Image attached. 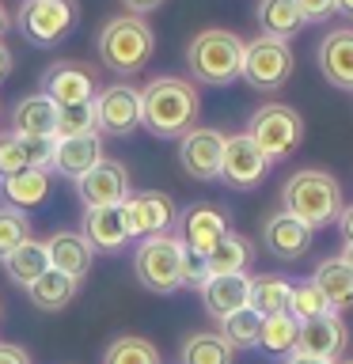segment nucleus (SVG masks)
Wrapping results in <instances>:
<instances>
[{"label":"nucleus","mask_w":353,"mask_h":364,"mask_svg":"<svg viewBox=\"0 0 353 364\" xmlns=\"http://www.w3.org/2000/svg\"><path fill=\"white\" fill-rule=\"evenodd\" d=\"M205 281H209V266H205V258L182 247V289H201Z\"/></svg>","instance_id":"nucleus-40"},{"label":"nucleus","mask_w":353,"mask_h":364,"mask_svg":"<svg viewBox=\"0 0 353 364\" xmlns=\"http://www.w3.org/2000/svg\"><path fill=\"white\" fill-rule=\"evenodd\" d=\"M76 193L88 209H95V205H122L130 198V171L118 159H99L84 178H76Z\"/></svg>","instance_id":"nucleus-17"},{"label":"nucleus","mask_w":353,"mask_h":364,"mask_svg":"<svg viewBox=\"0 0 353 364\" xmlns=\"http://www.w3.org/2000/svg\"><path fill=\"white\" fill-rule=\"evenodd\" d=\"M95 76L80 61H53L42 73V95H50L57 107H76V102L95 99Z\"/></svg>","instance_id":"nucleus-15"},{"label":"nucleus","mask_w":353,"mask_h":364,"mask_svg":"<svg viewBox=\"0 0 353 364\" xmlns=\"http://www.w3.org/2000/svg\"><path fill=\"white\" fill-rule=\"evenodd\" d=\"M315 65L327 84L338 91H353V27H334L315 46Z\"/></svg>","instance_id":"nucleus-19"},{"label":"nucleus","mask_w":353,"mask_h":364,"mask_svg":"<svg viewBox=\"0 0 353 364\" xmlns=\"http://www.w3.org/2000/svg\"><path fill=\"white\" fill-rule=\"evenodd\" d=\"M50 186H53V171L23 167L19 175H8L0 182V198H4V205H11V209L31 213V209H38V205H46Z\"/></svg>","instance_id":"nucleus-23"},{"label":"nucleus","mask_w":353,"mask_h":364,"mask_svg":"<svg viewBox=\"0 0 353 364\" xmlns=\"http://www.w3.org/2000/svg\"><path fill=\"white\" fill-rule=\"evenodd\" d=\"M255 23L266 38H281V42H289L293 34L304 31V16L296 8V0H258Z\"/></svg>","instance_id":"nucleus-25"},{"label":"nucleus","mask_w":353,"mask_h":364,"mask_svg":"<svg viewBox=\"0 0 353 364\" xmlns=\"http://www.w3.org/2000/svg\"><path fill=\"white\" fill-rule=\"evenodd\" d=\"M27 167V152H23V141L16 133H0V182L8 175H19V171Z\"/></svg>","instance_id":"nucleus-38"},{"label":"nucleus","mask_w":353,"mask_h":364,"mask_svg":"<svg viewBox=\"0 0 353 364\" xmlns=\"http://www.w3.org/2000/svg\"><path fill=\"white\" fill-rule=\"evenodd\" d=\"M334 4H338V11H342L346 19H353V0H334Z\"/></svg>","instance_id":"nucleus-48"},{"label":"nucleus","mask_w":353,"mask_h":364,"mask_svg":"<svg viewBox=\"0 0 353 364\" xmlns=\"http://www.w3.org/2000/svg\"><path fill=\"white\" fill-rule=\"evenodd\" d=\"M133 273L141 289L171 296L182 289V239L179 235H148L133 250Z\"/></svg>","instance_id":"nucleus-5"},{"label":"nucleus","mask_w":353,"mask_h":364,"mask_svg":"<svg viewBox=\"0 0 353 364\" xmlns=\"http://www.w3.org/2000/svg\"><path fill=\"white\" fill-rule=\"evenodd\" d=\"M251 258H255L251 239L239 235L236 228H228V232L221 235V243L205 255V266H209V277H213V273H247Z\"/></svg>","instance_id":"nucleus-28"},{"label":"nucleus","mask_w":353,"mask_h":364,"mask_svg":"<svg viewBox=\"0 0 353 364\" xmlns=\"http://www.w3.org/2000/svg\"><path fill=\"white\" fill-rule=\"evenodd\" d=\"M296 323H312V318H323L330 315L334 307L327 304V296L315 289L312 281H293V292H289V307H285Z\"/></svg>","instance_id":"nucleus-35"},{"label":"nucleus","mask_w":353,"mask_h":364,"mask_svg":"<svg viewBox=\"0 0 353 364\" xmlns=\"http://www.w3.org/2000/svg\"><path fill=\"white\" fill-rule=\"evenodd\" d=\"M76 292H80V281L61 273V269H46L42 277L27 289L31 304L38 307V311H61V307H68L76 300Z\"/></svg>","instance_id":"nucleus-27"},{"label":"nucleus","mask_w":353,"mask_h":364,"mask_svg":"<svg viewBox=\"0 0 353 364\" xmlns=\"http://www.w3.org/2000/svg\"><path fill=\"white\" fill-rule=\"evenodd\" d=\"M11 27V16H8V8L0 4V38H4V31Z\"/></svg>","instance_id":"nucleus-47"},{"label":"nucleus","mask_w":353,"mask_h":364,"mask_svg":"<svg viewBox=\"0 0 353 364\" xmlns=\"http://www.w3.org/2000/svg\"><path fill=\"white\" fill-rule=\"evenodd\" d=\"M16 23H19L23 38L31 46L50 50V46H57L61 38H68V34L76 31L80 4L76 0H23Z\"/></svg>","instance_id":"nucleus-7"},{"label":"nucleus","mask_w":353,"mask_h":364,"mask_svg":"<svg viewBox=\"0 0 353 364\" xmlns=\"http://www.w3.org/2000/svg\"><path fill=\"white\" fill-rule=\"evenodd\" d=\"M130 235L148 239V235H171V228H179V205L164 190H130V198L122 201Z\"/></svg>","instance_id":"nucleus-9"},{"label":"nucleus","mask_w":353,"mask_h":364,"mask_svg":"<svg viewBox=\"0 0 353 364\" xmlns=\"http://www.w3.org/2000/svg\"><path fill=\"white\" fill-rule=\"evenodd\" d=\"M312 284L327 296V304L334 307L338 315L353 307V269H349L342 258H327V262H319L315 273H312Z\"/></svg>","instance_id":"nucleus-26"},{"label":"nucleus","mask_w":353,"mask_h":364,"mask_svg":"<svg viewBox=\"0 0 353 364\" xmlns=\"http://www.w3.org/2000/svg\"><path fill=\"white\" fill-rule=\"evenodd\" d=\"M31 239V220L27 213L11 209V205H0V262H4L16 247H23Z\"/></svg>","instance_id":"nucleus-37"},{"label":"nucleus","mask_w":353,"mask_h":364,"mask_svg":"<svg viewBox=\"0 0 353 364\" xmlns=\"http://www.w3.org/2000/svg\"><path fill=\"white\" fill-rule=\"evenodd\" d=\"M258 334H262V315L251 311V307H239V311H232L228 318H221V338L236 353L239 349H255L258 346Z\"/></svg>","instance_id":"nucleus-33"},{"label":"nucleus","mask_w":353,"mask_h":364,"mask_svg":"<svg viewBox=\"0 0 353 364\" xmlns=\"http://www.w3.org/2000/svg\"><path fill=\"white\" fill-rule=\"evenodd\" d=\"M125 8H130V16H148V11H156L164 0H122Z\"/></svg>","instance_id":"nucleus-43"},{"label":"nucleus","mask_w":353,"mask_h":364,"mask_svg":"<svg viewBox=\"0 0 353 364\" xmlns=\"http://www.w3.org/2000/svg\"><path fill=\"white\" fill-rule=\"evenodd\" d=\"M285 364H330V360H319V357H300V353H293V357H285Z\"/></svg>","instance_id":"nucleus-46"},{"label":"nucleus","mask_w":353,"mask_h":364,"mask_svg":"<svg viewBox=\"0 0 353 364\" xmlns=\"http://www.w3.org/2000/svg\"><path fill=\"white\" fill-rule=\"evenodd\" d=\"M296 8H300L304 23H327L338 11L334 0H296Z\"/></svg>","instance_id":"nucleus-41"},{"label":"nucleus","mask_w":353,"mask_h":364,"mask_svg":"<svg viewBox=\"0 0 353 364\" xmlns=\"http://www.w3.org/2000/svg\"><path fill=\"white\" fill-rule=\"evenodd\" d=\"M46 255H50V269H61L76 281H84L95 266V250L80 232H53L46 239Z\"/></svg>","instance_id":"nucleus-22"},{"label":"nucleus","mask_w":353,"mask_h":364,"mask_svg":"<svg viewBox=\"0 0 353 364\" xmlns=\"http://www.w3.org/2000/svg\"><path fill=\"white\" fill-rule=\"evenodd\" d=\"M57 129V102L50 95H23L11 107V133L16 136H53Z\"/></svg>","instance_id":"nucleus-24"},{"label":"nucleus","mask_w":353,"mask_h":364,"mask_svg":"<svg viewBox=\"0 0 353 364\" xmlns=\"http://www.w3.org/2000/svg\"><path fill=\"white\" fill-rule=\"evenodd\" d=\"M91 107H95L99 133L130 136V133L141 129V91H137L133 84H110V87L95 91Z\"/></svg>","instance_id":"nucleus-10"},{"label":"nucleus","mask_w":353,"mask_h":364,"mask_svg":"<svg viewBox=\"0 0 353 364\" xmlns=\"http://www.w3.org/2000/svg\"><path fill=\"white\" fill-rule=\"evenodd\" d=\"M293 68H296V57H293V46L281 42V38H258L247 42L243 50V84H251L255 91H278L293 80Z\"/></svg>","instance_id":"nucleus-8"},{"label":"nucleus","mask_w":353,"mask_h":364,"mask_svg":"<svg viewBox=\"0 0 353 364\" xmlns=\"http://www.w3.org/2000/svg\"><path fill=\"white\" fill-rule=\"evenodd\" d=\"M243 50H247V42L224 27L198 31L186 46V68L198 84L228 87L243 76Z\"/></svg>","instance_id":"nucleus-3"},{"label":"nucleus","mask_w":353,"mask_h":364,"mask_svg":"<svg viewBox=\"0 0 353 364\" xmlns=\"http://www.w3.org/2000/svg\"><path fill=\"white\" fill-rule=\"evenodd\" d=\"M95 50H99V61L107 65L110 73L137 76L148 68V61H152L156 34L144 23V16H130V11H125V16H114L110 23H102Z\"/></svg>","instance_id":"nucleus-4"},{"label":"nucleus","mask_w":353,"mask_h":364,"mask_svg":"<svg viewBox=\"0 0 353 364\" xmlns=\"http://www.w3.org/2000/svg\"><path fill=\"white\" fill-rule=\"evenodd\" d=\"M102 156V133H84V136H65L53 148V175H68V178H84Z\"/></svg>","instance_id":"nucleus-21"},{"label":"nucleus","mask_w":353,"mask_h":364,"mask_svg":"<svg viewBox=\"0 0 353 364\" xmlns=\"http://www.w3.org/2000/svg\"><path fill=\"white\" fill-rule=\"evenodd\" d=\"M80 235L88 239V247L95 250V255H118V250L133 239L122 205H95V209H84Z\"/></svg>","instance_id":"nucleus-16"},{"label":"nucleus","mask_w":353,"mask_h":364,"mask_svg":"<svg viewBox=\"0 0 353 364\" xmlns=\"http://www.w3.org/2000/svg\"><path fill=\"white\" fill-rule=\"evenodd\" d=\"M296 334H300V323H296L289 311L266 315V318H262L258 349H266L270 357H293V353H296Z\"/></svg>","instance_id":"nucleus-32"},{"label":"nucleus","mask_w":353,"mask_h":364,"mask_svg":"<svg viewBox=\"0 0 353 364\" xmlns=\"http://www.w3.org/2000/svg\"><path fill=\"white\" fill-rule=\"evenodd\" d=\"M102 364H159V349L141 334H122L107 346Z\"/></svg>","instance_id":"nucleus-34"},{"label":"nucleus","mask_w":353,"mask_h":364,"mask_svg":"<svg viewBox=\"0 0 353 364\" xmlns=\"http://www.w3.org/2000/svg\"><path fill=\"white\" fill-rule=\"evenodd\" d=\"M205 311H209L216 323L228 318L239 307H247V296H251V273H213L209 281L198 289Z\"/></svg>","instance_id":"nucleus-20"},{"label":"nucleus","mask_w":353,"mask_h":364,"mask_svg":"<svg viewBox=\"0 0 353 364\" xmlns=\"http://www.w3.org/2000/svg\"><path fill=\"white\" fill-rule=\"evenodd\" d=\"M8 73H11V50L0 38V80H8Z\"/></svg>","instance_id":"nucleus-45"},{"label":"nucleus","mask_w":353,"mask_h":364,"mask_svg":"<svg viewBox=\"0 0 353 364\" xmlns=\"http://www.w3.org/2000/svg\"><path fill=\"white\" fill-rule=\"evenodd\" d=\"M0 364H31V353L11 341H0Z\"/></svg>","instance_id":"nucleus-42"},{"label":"nucleus","mask_w":353,"mask_h":364,"mask_svg":"<svg viewBox=\"0 0 353 364\" xmlns=\"http://www.w3.org/2000/svg\"><path fill=\"white\" fill-rule=\"evenodd\" d=\"M338 258H342V262H346V266L353 269V243H346V250H342V255H338Z\"/></svg>","instance_id":"nucleus-49"},{"label":"nucleus","mask_w":353,"mask_h":364,"mask_svg":"<svg viewBox=\"0 0 353 364\" xmlns=\"http://www.w3.org/2000/svg\"><path fill=\"white\" fill-rule=\"evenodd\" d=\"M338 232H342V239H346V243H353V205H346V209H342Z\"/></svg>","instance_id":"nucleus-44"},{"label":"nucleus","mask_w":353,"mask_h":364,"mask_svg":"<svg viewBox=\"0 0 353 364\" xmlns=\"http://www.w3.org/2000/svg\"><path fill=\"white\" fill-rule=\"evenodd\" d=\"M270 171L266 152L251 141L247 133H232L224 136V159H221V178L232 190H255Z\"/></svg>","instance_id":"nucleus-12"},{"label":"nucleus","mask_w":353,"mask_h":364,"mask_svg":"<svg viewBox=\"0 0 353 364\" xmlns=\"http://www.w3.org/2000/svg\"><path fill=\"white\" fill-rule=\"evenodd\" d=\"M349 349V326L342 323L338 311H330L323 318H312V323H300V334H296V353L300 357H319L338 364Z\"/></svg>","instance_id":"nucleus-14"},{"label":"nucleus","mask_w":353,"mask_h":364,"mask_svg":"<svg viewBox=\"0 0 353 364\" xmlns=\"http://www.w3.org/2000/svg\"><path fill=\"white\" fill-rule=\"evenodd\" d=\"M0 311H4V307H0Z\"/></svg>","instance_id":"nucleus-51"},{"label":"nucleus","mask_w":353,"mask_h":364,"mask_svg":"<svg viewBox=\"0 0 353 364\" xmlns=\"http://www.w3.org/2000/svg\"><path fill=\"white\" fill-rule=\"evenodd\" d=\"M232 228V220H228V213L224 209H216L213 201H198V205H190V209H182L179 216V239H182V247L194 250V255H209V250L221 243V235Z\"/></svg>","instance_id":"nucleus-13"},{"label":"nucleus","mask_w":353,"mask_h":364,"mask_svg":"<svg viewBox=\"0 0 353 364\" xmlns=\"http://www.w3.org/2000/svg\"><path fill=\"white\" fill-rule=\"evenodd\" d=\"M19 141H23V136H19ZM53 148H57V136H27V141H23V152H27V167L53 171Z\"/></svg>","instance_id":"nucleus-39"},{"label":"nucleus","mask_w":353,"mask_h":364,"mask_svg":"<svg viewBox=\"0 0 353 364\" xmlns=\"http://www.w3.org/2000/svg\"><path fill=\"white\" fill-rule=\"evenodd\" d=\"M281 209L293 213L312 232L334 228L346 201H342V182L330 171H296L281 186Z\"/></svg>","instance_id":"nucleus-2"},{"label":"nucleus","mask_w":353,"mask_h":364,"mask_svg":"<svg viewBox=\"0 0 353 364\" xmlns=\"http://www.w3.org/2000/svg\"><path fill=\"white\" fill-rule=\"evenodd\" d=\"M4 269H8L11 284H19V289H31V284L38 281L46 269H50L46 243H42V239H27V243L16 247V250H11V255L4 258Z\"/></svg>","instance_id":"nucleus-29"},{"label":"nucleus","mask_w":353,"mask_h":364,"mask_svg":"<svg viewBox=\"0 0 353 364\" xmlns=\"http://www.w3.org/2000/svg\"><path fill=\"white\" fill-rule=\"evenodd\" d=\"M201 91L182 76H156L141 87V125L159 141H179L198 125Z\"/></svg>","instance_id":"nucleus-1"},{"label":"nucleus","mask_w":353,"mask_h":364,"mask_svg":"<svg viewBox=\"0 0 353 364\" xmlns=\"http://www.w3.org/2000/svg\"><path fill=\"white\" fill-rule=\"evenodd\" d=\"M243 133L266 152L270 164H278V159H289L296 148L304 144V118L289 107V102H262V107L251 114Z\"/></svg>","instance_id":"nucleus-6"},{"label":"nucleus","mask_w":353,"mask_h":364,"mask_svg":"<svg viewBox=\"0 0 353 364\" xmlns=\"http://www.w3.org/2000/svg\"><path fill=\"white\" fill-rule=\"evenodd\" d=\"M262 243L278 262H300L307 255V247H312V228L300 224L293 213L278 209L262 224Z\"/></svg>","instance_id":"nucleus-18"},{"label":"nucleus","mask_w":353,"mask_h":364,"mask_svg":"<svg viewBox=\"0 0 353 364\" xmlns=\"http://www.w3.org/2000/svg\"><path fill=\"white\" fill-rule=\"evenodd\" d=\"M84 133H99V125H95V107H91V102L57 107V129H53L57 141H65V136H84Z\"/></svg>","instance_id":"nucleus-36"},{"label":"nucleus","mask_w":353,"mask_h":364,"mask_svg":"<svg viewBox=\"0 0 353 364\" xmlns=\"http://www.w3.org/2000/svg\"><path fill=\"white\" fill-rule=\"evenodd\" d=\"M338 364H353V360H338Z\"/></svg>","instance_id":"nucleus-50"},{"label":"nucleus","mask_w":353,"mask_h":364,"mask_svg":"<svg viewBox=\"0 0 353 364\" xmlns=\"http://www.w3.org/2000/svg\"><path fill=\"white\" fill-rule=\"evenodd\" d=\"M224 136L213 125H194L186 136H179V164L190 178L213 182L221 178V159H224Z\"/></svg>","instance_id":"nucleus-11"},{"label":"nucleus","mask_w":353,"mask_h":364,"mask_svg":"<svg viewBox=\"0 0 353 364\" xmlns=\"http://www.w3.org/2000/svg\"><path fill=\"white\" fill-rule=\"evenodd\" d=\"M289 292H293V281L281 277V273H258L251 277V296H247V307L258 311L262 318L266 315H278L289 307Z\"/></svg>","instance_id":"nucleus-30"},{"label":"nucleus","mask_w":353,"mask_h":364,"mask_svg":"<svg viewBox=\"0 0 353 364\" xmlns=\"http://www.w3.org/2000/svg\"><path fill=\"white\" fill-rule=\"evenodd\" d=\"M236 349L221 338V330H194L182 338V364H232Z\"/></svg>","instance_id":"nucleus-31"}]
</instances>
